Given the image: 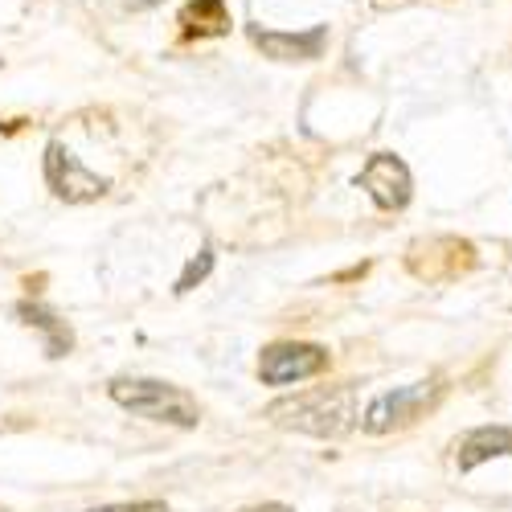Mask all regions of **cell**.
Instances as JSON below:
<instances>
[{"mask_svg": "<svg viewBox=\"0 0 512 512\" xmlns=\"http://www.w3.org/2000/svg\"><path fill=\"white\" fill-rule=\"evenodd\" d=\"M111 402L123 406L127 414L148 418V422H164V426H181V431H193L201 422V406L177 390L168 381H152V377H115L107 386Z\"/></svg>", "mask_w": 512, "mask_h": 512, "instance_id": "cell-1", "label": "cell"}, {"mask_svg": "<svg viewBox=\"0 0 512 512\" xmlns=\"http://www.w3.org/2000/svg\"><path fill=\"white\" fill-rule=\"evenodd\" d=\"M267 418L279 426H291V431L316 435V439H340L357 422L353 390H316V394L287 398V402H275Z\"/></svg>", "mask_w": 512, "mask_h": 512, "instance_id": "cell-2", "label": "cell"}, {"mask_svg": "<svg viewBox=\"0 0 512 512\" xmlns=\"http://www.w3.org/2000/svg\"><path fill=\"white\" fill-rule=\"evenodd\" d=\"M443 386L439 381H414V386H402V390H390V394H377L365 414H361V426L369 435H386L394 426H406L414 422L422 410H431L439 402Z\"/></svg>", "mask_w": 512, "mask_h": 512, "instance_id": "cell-3", "label": "cell"}, {"mask_svg": "<svg viewBox=\"0 0 512 512\" xmlns=\"http://www.w3.org/2000/svg\"><path fill=\"white\" fill-rule=\"evenodd\" d=\"M46 185L54 189L58 201L66 205H87V201H99L111 181L107 177H95L91 168H82V160L62 144V140H50L46 144Z\"/></svg>", "mask_w": 512, "mask_h": 512, "instance_id": "cell-4", "label": "cell"}, {"mask_svg": "<svg viewBox=\"0 0 512 512\" xmlns=\"http://www.w3.org/2000/svg\"><path fill=\"white\" fill-rule=\"evenodd\" d=\"M324 369H328V349L304 345V340H279V345H267L259 357L263 386H291V381H308Z\"/></svg>", "mask_w": 512, "mask_h": 512, "instance_id": "cell-5", "label": "cell"}, {"mask_svg": "<svg viewBox=\"0 0 512 512\" xmlns=\"http://www.w3.org/2000/svg\"><path fill=\"white\" fill-rule=\"evenodd\" d=\"M357 185L373 197V205H377V209H406V205H410V197H414L410 168H406L398 156H390V152L369 156V164L361 168Z\"/></svg>", "mask_w": 512, "mask_h": 512, "instance_id": "cell-6", "label": "cell"}, {"mask_svg": "<svg viewBox=\"0 0 512 512\" xmlns=\"http://www.w3.org/2000/svg\"><path fill=\"white\" fill-rule=\"evenodd\" d=\"M250 41L275 62H312L328 46V25H312L304 33H279V29H259L250 25Z\"/></svg>", "mask_w": 512, "mask_h": 512, "instance_id": "cell-7", "label": "cell"}, {"mask_svg": "<svg viewBox=\"0 0 512 512\" xmlns=\"http://www.w3.org/2000/svg\"><path fill=\"white\" fill-rule=\"evenodd\" d=\"M504 455H512V426H480V431H467L455 443L459 472H476L480 463H492Z\"/></svg>", "mask_w": 512, "mask_h": 512, "instance_id": "cell-8", "label": "cell"}, {"mask_svg": "<svg viewBox=\"0 0 512 512\" xmlns=\"http://www.w3.org/2000/svg\"><path fill=\"white\" fill-rule=\"evenodd\" d=\"M17 316H21V324H29V328H37L41 336H46V357H66L70 349H74V332H70V324L58 316V312H50L46 304H17Z\"/></svg>", "mask_w": 512, "mask_h": 512, "instance_id": "cell-9", "label": "cell"}, {"mask_svg": "<svg viewBox=\"0 0 512 512\" xmlns=\"http://www.w3.org/2000/svg\"><path fill=\"white\" fill-rule=\"evenodd\" d=\"M181 33L185 37H222V33H230L226 0H189V5L181 9Z\"/></svg>", "mask_w": 512, "mask_h": 512, "instance_id": "cell-10", "label": "cell"}, {"mask_svg": "<svg viewBox=\"0 0 512 512\" xmlns=\"http://www.w3.org/2000/svg\"><path fill=\"white\" fill-rule=\"evenodd\" d=\"M209 271H213V250H209V246H201V250H197V259H189V263H185V271H181V279H177V287H173V291H177V295H189L197 283H205V279H209Z\"/></svg>", "mask_w": 512, "mask_h": 512, "instance_id": "cell-11", "label": "cell"}, {"mask_svg": "<svg viewBox=\"0 0 512 512\" xmlns=\"http://www.w3.org/2000/svg\"><path fill=\"white\" fill-rule=\"evenodd\" d=\"M87 512H168L164 500H136V504H103V508H87Z\"/></svg>", "mask_w": 512, "mask_h": 512, "instance_id": "cell-12", "label": "cell"}, {"mask_svg": "<svg viewBox=\"0 0 512 512\" xmlns=\"http://www.w3.org/2000/svg\"><path fill=\"white\" fill-rule=\"evenodd\" d=\"M152 5H160V0H123V9H152Z\"/></svg>", "mask_w": 512, "mask_h": 512, "instance_id": "cell-13", "label": "cell"}, {"mask_svg": "<svg viewBox=\"0 0 512 512\" xmlns=\"http://www.w3.org/2000/svg\"><path fill=\"white\" fill-rule=\"evenodd\" d=\"M250 512H291L287 504H259V508H250Z\"/></svg>", "mask_w": 512, "mask_h": 512, "instance_id": "cell-14", "label": "cell"}]
</instances>
